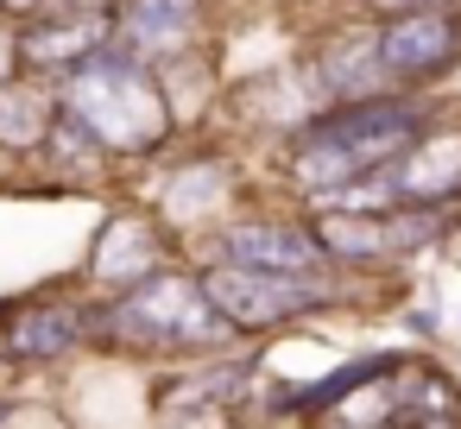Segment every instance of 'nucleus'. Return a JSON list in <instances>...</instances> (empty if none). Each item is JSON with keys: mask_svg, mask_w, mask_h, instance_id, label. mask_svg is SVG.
I'll return each mask as SVG.
<instances>
[{"mask_svg": "<svg viewBox=\"0 0 461 429\" xmlns=\"http://www.w3.org/2000/svg\"><path fill=\"white\" fill-rule=\"evenodd\" d=\"M366 7L379 20H398V13H442V7H455V0H366Z\"/></svg>", "mask_w": 461, "mask_h": 429, "instance_id": "15", "label": "nucleus"}, {"mask_svg": "<svg viewBox=\"0 0 461 429\" xmlns=\"http://www.w3.org/2000/svg\"><path fill=\"white\" fill-rule=\"evenodd\" d=\"M310 221H316V240L335 265L411 259L417 246H429L442 234V209H329Z\"/></svg>", "mask_w": 461, "mask_h": 429, "instance_id": "5", "label": "nucleus"}, {"mask_svg": "<svg viewBox=\"0 0 461 429\" xmlns=\"http://www.w3.org/2000/svg\"><path fill=\"white\" fill-rule=\"evenodd\" d=\"M392 209H448L461 202V133L417 139L398 165H385Z\"/></svg>", "mask_w": 461, "mask_h": 429, "instance_id": "9", "label": "nucleus"}, {"mask_svg": "<svg viewBox=\"0 0 461 429\" xmlns=\"http://www.w3.org/2000/svg\"><path fill=\"white\" fill-rule=\"evenodd\" d=\"M404 360H411V353H366V360H354V366H329L310 391H291L285 404H291V416H322V410H341L354 391L398 379V372H404Z\"/></svg>", "mask_w": 461, "mask_h": 429, "instance_id": "13", "label": "nucleus"}, {"mask_svg": "<svg viewBox=\"0 0 461 429\" xmlns=\"http://www.w3.org/2000/svg\"><path fill=\"white\" fill-rule=\"evenodd\" d=\"M26 64V51H20V39H7L0 32V83H14V70Z\"/></svg>", "mask_w": 461, "mask_h": 429, "instance_id": "16", "label": "nucleus"}, {"mask_svg": "<svg viewBox=\"0 0 461 429\" xmlns=\"http://www.w3.org/2000/svg\"><path fill=\"white\" fill-rule=\"evenodd\" d=\"M423 139V102L411 95H360L341 108H322L297 146H291V177L310 196H335L360 177H379Z\"/></svg>", "mask_w": 461, "mask_h": 429, "instance_id": "1", "label": "nucleus"}, {"mask_svg": "<svg viewBox=\"0 0 461 429\" xmlns=\"http://www.w3.org/2000/svg\"><path fill=\"white\" fill-rule=\"evenodd\" d=\"M102 39H108V26H102L95 13L45 7V20L20 39V51H26V64H32V70H83L95 51H108Z\"/></svg>", "mask_w": 461, "mask_h": 429, "instance_id": "12", "label": "nucleus"}, {"mask_svg": "<svg viewBox=\"0 0 461 429\" xmlns=\"http://www.w3.org/2000/svg\"><path fill=\"white\" fill-rule=\"evenodd\" d=\"M108 341H127V347H215L228 335H240L203 290V278H184V272H158L133 290H121V303L102 309V328Z\"/></svg>", "mask_w": 461, "mask_h": 429, "instance_id": "3", "label": "nucleus"}, {"mask_svg": "<svg viewBox=\"0 0 461 429\" xmlns=\"http://www.w3.org/2000/svg\"><path fill=\"white\" fill-rule=\"evenodd\" d=\"M64 114L83 121L108 152H146V146H158L165 127H171L158 83H152L146 64L127 58V51H95L83 70H70V83H64Z\"/></svg>", "mask_w": 461, "mask_h": 429, "instance_id": "2", "label": "nucleus"}, {"mask_svg": "<svg viewBox=\"0 0 461 429\" xmlns=\"http://www.w3.org/2000/svg\"><path fill=\"white\" fill-rule=\"evenodd\" d=\"M64 114L51 108V95L39 83H0V146H14V152H32L51 139Z\"/></svg>", "mask_w": 461, "mask_h": 429, "instance_id": "14", "label": "nucleus"}, {"mask_svg": "<svg viewBox=\"0 0 461 429\" xmlns=\"http://www.w3.org/2000/svg\"><path fill=\"white\" fill-rule=\"evenodd\" d=\"M7 7H14V13H39V7H45V0H7Z\"/></svg>", "mask_w": 461, "mask_h": 429, "instance_id": "17", "label": "nucleus"}, {"mask_svg": "<svg viewBox=\"0 0 461 429\" xmlns=\"http://www.w3.org/2000/svg\"><path fill=\"white\" fill-rule=\"evenodd\" d=\"M95 328H102V309H89V303H26L0 328V353L14 366H45V360H64L70 347H83Z\"/></svg>", "mask_w": 461, "mask_h": 429, "instance_id": "8", "label": "nucleus"}, {"mask_svg": "<svg viewBox=\"0 0 461 429\" xmlns=\"http://www.w3.org/2000/svg\"><path fill=\"white\" fill-rule=\"evenodd\" d=\"M196 278H203L209 303H215L234 328H247V335L303 322V316H316V309L335 297V284H329L322 272H259V265H228V259H215V265H203Z\"/></svg>", "mask_w": 461, "mask_h": 429, "instance_id": "4", "label": "nucleus"}, {"mask_svg": "<svg viewBox=\"0 0 461 429\" xmlns=\"http://www.w3.org/2000/svg\"><path fill=\"white\" fill-rule=\"evenodd\" d=\"M215 259L259 265V272H322L329 265L316 221H234V228H221Z\"/></svg>", "mask_w": 461, "mask_h": 429, "instance_id": "7", "label": "nucleus"}, {"mask_svg": "<svg viewBox=\"0 0 461 429\" xmlns=\"http://www.w3.org/2000/svg\"><path fill=\"white\" fill-rule=\"evenodd\" d=\"M158 228L146 215H114L102 234H95V253H89V278L95 284H114V290H133L146 278H158Z\"/></svg>", "mask_w": 461, "mask_h": 429, "instance_id": "11", "label": "nucleus"}, {"mask_svg": "<svg viewBox=\"0 0 461 429\" xmlns=\"http://www.w3.org/2000/svg\"><path fill=\"white\" fill-rule=\"evenodd\" d=\"M203 20V0H127L121 13V51L140 64H171L190 51Z\"/></svg>", "mask_w": 461, "mask_h": 429, "instance_id": "10", "label": "nucleus"}, {"mask_svg": "<svg viewBox=\"0 0 461 429\" xmlns=\"http://www.w3.org/2000/svg\"><path fill=\"white\" fill-rule=\"evenodd\" d=\"M379 64H385V83L411 89V83H436L461 64V13L442 7V13H398L379 26Z\"/></svg>", "mask_w": 461, "mask_h": 429, "instance_id": "6", "label": "nucleus"}]
</instances>
